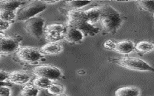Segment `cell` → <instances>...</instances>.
Listing matches in <instances>:
<instances>
[{
	"instance_id": "1",
	"label": "cell",
	"mask_w": 154,
	"mask_h": 96,
	"mask_svg": "<svg viewBox=\"0 0 154 96\" xmlns=\"http://www.w3.org/2000/svg\"><path fill=\"white\" fill-rule=\"evenodd\" d=\"M101 10L100 22L105 32L114 34L122 26L123 17L120 12L109 5L100 6Z\"/></svg>"
},
{
	"instance_id": "2",
	"label": "cell",
	"mask_w": 154,
	"mask_h": 96,
	"mask_svg": "<svg viewBox=\"0 0 154 96\" xmlns=\"http://www.w3.org/2000/svg\"><path fill=\"white\" fill-rule=\"evenodd\" d=\"M67 16V26L79 30L84 34L94 36L100 32V29L88 24L85 11L81 9L69 10Z\"/></svg>"
},
{
	"instance_id": "3",
	"label": "cell",
	"mask_w": 154,
	"mask_h": 96,
	"mask_svg": "<svg viewBox=\"0 0 154 96\" xmlns=\"http://www.w3.org/2000/svg\"><path fill=\"white\" fill-rule=\"evenodd\" d=\"M112 61L116 64L129 70L135 71H154L153 67L145 60L136 57L125 56L119 59H113Z\"/></svg>"
},
{
	"instance_id": "4",
	"label": "cell",
	"mask_w": 154,
	"mask_h": 96,
	"mask_svg": "<svg viewBox=\"0 0 154 96\" xmlns=\"http://www.w3.org/2000/svg\"><path fill=\"white\" fill-rule=\"evenodd\" d=\"M46 8V4L43 1L32 2L17 10L16 19L26 21L44 11Z\"/></svg>"
},
{
	"instance_id": "5",
	"label": "cell",
	"mask_w": 154,
	"mask_h": 96,
	"mask_svg": "<svg viewBox=\"0 0 154 96\" xmlns=\"http://www.w3.org/2000/svg\"><path fill=\"white\" fill-rule=\"evenodd\" d=\"M66 26L61 24H52L44 27L45 39L48 42H57L64 39Z\"/></svg>"
},
{
	"instance_id": "6",
	"label": "cell",
	"mask_w": 154,
	"mask_h": 96,
	"mask_svg": "<svg viewBox=\"0 0 154 96\" xmlns=\"http://www.w3.org/2000/svg\"><path fill=\"white\" fill-rule=\"evenodd\" d=\"M16 56L22 62L33 63L38 62L42 58L43 54L40 50L30 46L19 48L16 52Z\"/></svg>"
},
{
	"instance_id": "7",
	"label": "cell",
	"mask_w": 154,
	"mask_h": 96,
	"mask_svg": "<svg viewBox=\"0 0 154 96\" xmlns=\"http://www.w3.org/2000/svg\"><path fill=\"white\" fill-rule=\"evenodd\" d=\"M32 72L37 77H44L52 81L60 79L63 76L62 71L52 65H38L34 68Z\"/></svg>"
},
{
	"instance_id": "8",
	"label": "cell",
	"mask_w": 154,
	"mask_h": 96,
	"mask_svg": "<svg viewBox=\"0 0 154 96\" xmlns=\"http://www.w3.org/2000/svg\"><path fill=\"white\" fill-rule=\"evenodd\" d=\"M45 20L40 17H35L25 21V29L34 38H40L44 35Z\"/></svg>"
},
{
	"instance_id": "9",
	"label": "cell",
	"mask_w": 154,
	"mask_h": 96,
	"mask_svg": "<svg viewBox=\"0 0 154 96\" xmlns=\"http://www.w3.org/2000/svg\"><path fill=\"white\" fill-rule=\"evenodd\" d=\"M20 48L17 39L5 36L0 38V55H8L16 52Z\"/></svg>"
},
{
	"instance_id": "10",
	"label": "cell",
	"mask_w": 154,
	"mask_h": 96,
	"mask_svg": "<svg viewBox=\"0 0 154 96\" xmlns=\"http://www.w3.org/2000/svg\"><path fill=\"white\" fill-rule=\"evenodd\" d=\"M30 80V76L29 74L21 71H14L9 73L7 80L10 83L17 85H23L28 83Z\"/></svg>"
},
{
	"instance_id": "11",
	"label": "cell",
	"mask_w": 154,
	"mask_h": 96,
	"mask_svg": "<svg viewBox=\"0 0 154 96\" xmlns=\"http://www.w3.org/2000/svg\"><path fill=\"white\" fill-rule=\"evenodd\" d=\"M135 44L131 40H122L115 42L112 50L119 54L126 55L132 53L135 50Z\"/></svg>"
},
{
	"instance_id": "12",
	"label": "cell",
	"mask_w": 154,
	"mask_h": 96,
	"mask_svg": "<svg viewBox=\"0 0 154 96\" xmlns=\"http://www.w3.org/2000/svg\"><path fill=\"white\" fill-rule=\"evenodd\" d=\"M84 36V34L79 30L74 27L66 26L64 39L68 42L76 43L82 42Z\"/></svg>"
},
{
	"instance_id": "13",
	"label": "cell",
	"mask_w": 154,
	"mask_h": 96,
	"mask_svg": "<svg viewBox=\"0 0 154 96\" xmlns=\"http://www.w3.org/2000/svg\"><path fill=\"white\" fill-rule=\"evenodd\" d=\"M40 52L43 54H58L63 51L62 45L57 42H48L40 48Z\"/></svg>"
},
{
	"instance_id": "14",
	"label": "cell",
	"mask_w": 154,
	"mask_h": 96,
	"mask_svg": "<svg viewBox=\"0 0 154 96\" xmlns=\"http://www.w3.org/2000/svg\"><path fill=\"white\" fill-rule=\"evenodd\" d=\"M88 24L94 26L100 22V18L101 10L100 6L92 7L85 11Z\"/></svg>"
},
{
	"instance_id": "15",
	"label": "cell",
	"mask_w": 154,
	"mask_h": 96,
	"mask_svg": "<svg viewBox=\"0 0 154 96\" xmlns=\"http://www.w3.org/2000/svg\"><path fill=\"white\" fill-rule=\"evenodd\" d=\"M141 91L136 87H125L120 88L115 92L116 96H140Z\"/></svg>"
},
{
	"instance_id": "16",
	"label": "cell",
	"mask_w": 154,
	"mask_h": 96,
	"mask_svg": "<svg viewBox=\"0 0 154 96\" xmlns=\"http://www.w3.org/2000/svg\"><path fill=\"white\" fill-rule=\"evenodd\" d=\"M23 2L19 1H4L0 2V10L16 11L22 5Z\"/></svg>"
},
{
	"instance_id": "17",
	"label": "cell",
	"mask_w": 154,
	"mask_h": 96,
	"mask_svg": "<svg viewBox=\"0 0 154 96\" xmlns=\"http://www.w3.org/2000/svg\"><path fill=\"white\" fill-rule=\"evenodd\" d=\"M53 83L52 81L42 77H37L33 80L32 84L38 89H47Z\"/></svg>"
},
{
	"instance_id": "18",
	"label": "cell",
	"mask_w": 154,
	"mask_h": 96,
	"mask_svg": "<svg viewBox=\"0 0 154 96\" xmlns=\"http://www.w3.org/2000/svg\"><path fill=\"white\" fill-rule=\"evenodd\" d=\"M135 50L143 54L152 52L154 49L153 43L147 41H142L135 44Z\"/></svg>"
},
{
	"instance_id": "19",
	"label": "cell",
	"mask_w": 154,
	"mask_h": 96,
	"mask_svg": "<svg viewBox=\"0 0 154 96\" xmlns=\"http://www.w3.org/2000/svg\"><path fill=\"white\" fill-rule=\"evenodd\" d=\"M38 93L39 89L33 84H26L21 90L20 95L21 96H38Z\"/></svg>"
},
{
	"instance_id": "20",
	"label": "cell",
	"mask_w": 154,
	"mask_h": 96,
	"mask_svg": "<svg viewBox=\"0 0 154 96\" xmlns=\"http://www.w3.org/2000/svg\"><path fill=\"white\" fill-rule=\"evenodd\" d=\"M16 11H7L5 10H0V20L11 23L16 19Z\"/></svg>"
},
{
	"instance_id": "21",
	"label": "cell",
	"mask_w": 154,
	"mask_h": 96,
	"mask_svg": "<svg viewBox=\"0 0 154 96\" xmlns=\"http://www.w3.org/2000/svg\"><path fill=\"white\" fill-rule=\"evenodd\" d=\"M139 7L143 11L154 14V4L153 1H139L137 2Z\"/></svg>"
},
{
	"instance_id": "22",
	"label": "cell",
	"mask_w": 154,
	"mask_h": 96,
	"mask_svg": "<svg viewBox=\"0 0 154 96\" xmlns=\"http://www.w3.org/2000/svg\"><path fill=\"white\" fill-rule=\"evenodd\" d=\"M65 88L62 85L52 83L47 89L48 92L49 94L51 95H57L64 93Z\"/></svg>"
},
{
	"instance_id": "23",
	"label": "cell",
	"mask_w": 154,
	"mask_h": 96,
	"mask_svg": "<svg viewBox=\"0 0 154 96\" xmlns=\"http://www.w3.org/2000/svg\"><path fill=\"white\" fill-rule=\"evenodd\" d=\"M91 1H67L66 2L67 6L70 8V10L79 9L89 5Z\"/></svg>"
},
{
	"instance_id": "24",
	"label": "cell",
	"mask_w": 154,
	"mask_h": 96,
	"mask_svg": "<svg viewBox=\"0 0 154 96\" xmlns=\"http://www.w3.org/2000/svg\"><path fill=\"white\" fill-rule=\"evenodd\" d=\"M9 73L3 70H0V86H8V83L5 82L8 77Z\"/></svg>"
},
{
	"instance_id": "25",
	"label": "cell",
	"mask_w": 154,
	"mask_h": 96,
	"mask_svg": "<svg viewBox=\"0 0 154 96\" xmlns=\"http://www.w3.org/2000/svg\"><path fill=\"white\" fill-rule=\"evenodd\" d=\"M11 91L7 86H0V96H11Z\"/></svg>"
},
{
	"instance_id": "26",
	"label": "cell",
	"mask_w": 154,
	"mask_h": 96,
	"mask_svg": "<svg viewBox=\"0 0 154 96\" xmlns=\"http://www.w3.org/2000/svg\"><path fill=\"white\" fill-rule=\"evenodd\" d=\"M10 25L11 23L7 22L0 20V32H3V31L9 29Z\"/></svg>"
},
{
	"instance_id": "27",
	"label": "cell",
	"mask_w": 154,
	"mask_h": 96,
	"mask_svg": "<svg viewBox=\"0 0 154 96\" xmlns=\"http://www.w3.org/2000/svg\"><path fill=\"white\" fill-rule=\"evenodd\" d=\"M115 42H114V41L112 40H107V42H106L105 43L104 46L107 49L112 50Z\"/></svg>"
},
{
	"instance_id": "28",
	"label": "cell",
	"mask_w": 154,
	"mask_h": 96,
	"mask_svg": "<svg viewBox=\"0 0 154 96\" xmlns=\"http://www.w3.org/2000/svg\"><path fill=\"white\" fill-rule=\"evenodd\" d=\"M45 4H55V2H58V1H43Z\"/></svg>"
},
{
	"instance_id": "29",
	"label": "cell",
	"mask_w": 154,
	"mask_h": 96,
	"mask_svg": "<svg viewBox=\"0 0 154 96\" xmlns=\"http://www.w3.org/2000/svg\"><path fill=\"white\" fill-rule=\"evenodd\" d=\"M54 96H68L66 94H65L64 93H61V94H59V95H55Z\"/></svg>"
},
{
	"instance_id": "30",
	"label": "cell",
	"mask_w": 154,
	"mask_h": 96,
	"mask_svg": "<svg viewBox=\"0 0 154 96\" xmlns=\"http://www.w3.org/2000/svg\"><path fill=\"white\" fill-rule=\"evenodd\" d=\"M5 36V35L4 33V32H0V38H1L2 37H4Z\"/></svg>"
},
{
	"instance_id": "31",
	"label": "cell",
	"mask_w": 154,
	"mask_h": 96,
	"mask_svg": "<svg viewBox=\"0 0 154 96\" xmlns=\"http://www.w3.org/2000/svg\"><path fill=\"white\" fill-rule=\"evenodd\" d=\"M0 2H1V1H0Z\"/></svg>"
}]
</instances>
